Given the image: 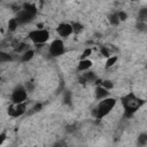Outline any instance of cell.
Returning <instances> with one entry per match:
<instances>
[{
    "mask_svg": "<svg viewBox=\"0 0 147 147\" xmlns=\"http://www.w3.org/2000/svg\"><path fill=\"white\" fill-rule=\"evenodd\" d=\"M71 26H72V32H75V33H79L83 30V25L80 23H78V22L71 23Z\"/></svg>",
    "mask_w": 147,
    "mask_h": 147,
    "instance_id": "d6986e66",
    "label": "cell"
},
{
    "mask_svg": "<svg viewBox=\"0 0 147 147\" xmlns=\"http://www.w3.org/2000/svg\"><path fill=\"white\" fill-rule=\"evenodd\" d=\"M100 85H101V86H103V87H105L106 90H108V91H109V90H111V88H113V86H114V85H113V83H111L110 80H102Z\"/></svg>",
    "mask_w": 147,
    "mask_h": 147,
    "instance_id": "7402d4cb",
    "label": "cell"
},
{
    "mask_svg": "<svg viewBox=\"0 0 147 147\" xmlns=\"http://www.w3.org/2000/svg\"><path fill=\"white\" fill-rule=\"evenodd\" d=\"M36 15H33V14H31V13H29L28 10H25V9H21V10H18V13H17V15H16V21L18 22V24L21 25V24H26V23H29V22H31L32 21V18L34 17Z\"/></svg>",
    "mask_w": 147,
    "mask_h": 147,
    "instance_id": "52a82bcc",
    "label": "cell"
},
{
    "mask_svg": "<svg viewBox=\"0 0 147 147\" xmlns=\"http://www.w3.org/2000/svg\"><path fill=\"white\" fill-rule=\"evenodd\" d=\"M48 38H49V32L46 29H36L29 32V39L36 45H41L46 42Z\"/></svg>",
    "mask_w": 147,
    "mask_h": 147,
    "instance_id": "3957f363",
    "label": "cell"
},
{
    "mask_svg": "<svg viewBox=\"0 0 147 147\" xmlns=\"http://www.w3.org/2000/svg\"><path fill=\"white\" fill-rule=\"evenodd\" d=\"M0 1H2V0H0Z\"/></svg>",
    "mask_w": 147,
    "mask_h": 147,
    "instance_id": "f546056e",
    "label": "cell"
},
{
    "mask_svg": "<svg viewBox=\"0 0 147 147\" xmlns=\"http://www.w3.org/2000/svg\"><path fill=\"white\" fill-rule=\"evenodd\" d=\"M116 14H117V17H118L119 21H125V20L127 18V14H126L125 11H122V10H121V11H117Z\"/></svg>",
    "mask_w": 147,
    "mask_h": 147,
    "instance_id": "cb8c5ba5",
    "label": "cell"
},
{
    "mask_svg": "<svg viewBox=\"0 0 147 147\" xmlns=\"http://www.w3.org/2000/svg\"><path fill=\"white\" fill-rule=\"evenodd\" d=\"M108 95H109L108 90H106V88H105L103 86H101V85H98V86H96V88H95V96H96L98 100L105 99V98H107Z\"/></svg>",
    "mask_w": 147,
    "mask_h": 147,
    "instance_id": "8fae6325",
    "label": "cell"
},
{
    "mask_svg": "<svg viewBox=\"0 0 147 147\" xmlns=\"http://www.w3.org/2000/svg\"><path fill=\"white\" fill-rule=\"evenodd\" d=\"M139 22H146V18H147V9L146 8H141L139 10Z\"/></svg>",
    "mask_w": 147,
    "mask_h": 147,
    "instance_id": "ac0fdd59",
    "label": "cell"
},
{
    "mask_svg": "<svg viewBox=\"0 0 147 147\" xmlns=\"http://www.w3.org/2000/svg\"><path fill=\"white\" fill-rule=\"evenodd\" d=\"M115 105H116V100L114 98L107 96L105 99H101V101L99 102V105L96 106V108L94 110L95 111V117L99 118V119L106 117L114 109Z\"/></svg>",
    "mask_w": 147,
    "mask_h": 147,
    "instance_id": "7a4b0ae2",
    "label": "cell"
},
{
    "mask_svg": "<svg viewBox=\"0 0 147 147\" xmlns=\"http://www.w3.org/2000/svg\"><path fill=\"white\" fill-rule=\"evenodd\" d=\"M138 29L141 30V31H145L146 30V22H139L138 23Z\"/></svg>",
    "mask_w": 147,
    "mask_h": 147,
    "instance_id": "484cf974",
    "label": "cell"
},
{
    "mask_svg": "<svg viewBox=\"0 0 147 147\" xmlns=\"http://www.w3.org/2000/svg\"><path fill=\"white\" fill-rule=\"evenodd\" d=\"M18 25H20V24H18V22L16 21L15 17L10 18V20L8 21V25H7V26H8V31H9V32H14V31L18 28Z\"/></svg>",
    "mask_w": 147,
    "mask_h": 147,
    "instance_id": "4fadbf2b",
    "label": "cell"
},
{
    "mask_svg": "<svg viewBox=\"0 0 147 147\" xmlns=\"http://www.w3.org/2000/svg\"><path fill=\"white\" fill-rule=\"evenodd\" d=\"M33 56H34V51H32V49H26L24 53H22L21 60H22V62H28V61H30Z\"/></svg>",
    "mask_w": 147,
    "mask_h": 147,
    "instance_id": "7c38bea8",
    "label": "cell"
},
{
    "mask_svg": "<svg viewBox=\"0 0 147 147\" xmlns=\"http://www.w3.org/2000/svg\"><path fill=\"white\" fill-rule=\"evenodd\" d=\"M56 32H57L59 36H61L63 38L69 37L72 33V26H71L70 23H61L56 28Z\"/></svg>",
    "mask_w": 147,
    "mask_h": 147,
    "instance_id": "ba28073f",
    "label": "cell"
},
{
    "mask_svg": "<svg viewBox=\"0 0 147 147\" xmlns=\"http://www.w3.org/2000/svg\"><path fill=\"white\" fill-rule=\"evenodd\" d=\"M1 80H2V79H1V77H0V83H1Z\"/></svg>",
    "mask_w": 147,
    "mask_h": 147,
    "instance_id": "83f0119b",
    "label": "cell"
},
{
    "mask_svg": "<svg viewBox=\"0 0 147 147\" xmlns=\"http://www.w3.org/2000/svg\"><path fill=\"white\" fill-rule=\"evenodd\" d=\"M138 144L141 146H145L147 144V134L146 133H141L138 138Z\"/></svg>",
    "mask_w": 147,
    "mask_h": 147,
    "instance_id": "44dd1931",
    "label": "cell"
},
{
    "mask_svg": "<svg viewBox=\"0 0 147 147\" xmlns=\"http://www.w3.org/2000/svg\"><path fill=\"white\" fill-rule=\"evenodd\" d=\"M26 111V105L25 102L21 103H13L11 106L8 107V115L11 117H18L22 116Z\"/></svg>",
    "mask_w": 147,
    "mask_h": 147,
    "instance_id": "8992f818",
    "label": "cell"
},
{
    "mask_svg": "<svg viewBox=\"0 0 147 147\" xmlns=\"http://www.w3.org/2000/svg\"><path fill=\"white\" fill-rule=\"evenodd\" d=\"M48 52L52 56H60L62 54H64L65 52V48H64V44L62 40L60 39H55L52 41V44L49 45V48H48Z\"/></svg>",
    "mask_w": 147,
    "mask_h": 147,
    "instance_id": "5b68a950",
    "label": "cell"
},
{
    "mask_svg": "<svg viewBox=\"0 0 147 147\" xmlns=\"http://www.w3.org/2000/svg\"><path fill=\"white\" fill-rule=\"evenodd\" d=\"M134 1H139V0H134Z\"/></svg>",
    "mask_w": 147,
    "mask_h": 147,
    "instance_id": "f1b7e54d",
    "label": "cell"
},
{
    "mask_svg": "<svg viewBox=\"0 0 147 147\" xmlns=\"http://www.w3.org/2000/svg\"><path fill=\"white\" fill-rule=\"evenodd\" d=\"M92 64H93V62H92L91 60L84 59V60H80V61H79V63H78V65H77V69H78V71L83 72V71L88 70V69L92 67Z\"/></svg>",
    "mask_w": 147,
    "mask_h": 147,
    "instance_id": "30bf717a",
    "label": "cell"
},
{
    "mask_svg": "<svg viewBox=\"0 0 147 147\" xmlns=\"http://www.w3.org/2000/svg\"><path fill=\"white\" fill-rule=\"evenodd\" d=\"M122 101H123V106H124L126 117H131L133 115V113L136 110H138V108L144 103V101L138 99L133 93H129L127 95H125L122 99Z\"/></svg>",
    "mask_w": 147,
    "mask_h": 147,
    "instance_id": "6da1fadb",
    "label": "cell"
},
{
    "mask_svg": "<svg viewBox=\"0 0 147 147\" xmlns=\"http://www.w3.org/2000/svg\"><path fill=\"white\" fill-rule=\"evenodd\" d=\"M6 138H7L6 132H1V133H0V145H2V144H3V141L6 140Z\"/></svg>",
    "mask_w": 147,
    "mask_h": 147,
    "instance_id": "4316f807",
    "label": "cell"
},
{
    "mask_svg": "<svg viewBox=\"0 0 147 147\" xmlns=\"http://www.w3.org/2000/svg\"><path fill=\"white\" fill-rule=\"evenodd\" d=\"M100 51H101V54H102L105 57H109V56H110V52H109L106 47H101Z\"/></svg>",
    "mask_w": 147,
    "mask_h": 147,
    "instance_id": "d4e9b609",
    "label": "cell"
},
{
    "mask_svg": "<svg viewBox=\"0 0 147 147\" xmlns=\"http://www.w3.org/2000/svg\"><path fill=\"white\" fill-rule=\"evenodd\" d=\"M23 9H25V10H28L29 13H31V14H33V15H36L37 14V7L33 5V3H24L23 5Z\"/></svg>",
    "mask_w": 147,
    "mask_h": 147,
    "instance_id": "5bb4252c",
    "label": "cell"
},
{
    "mask_svg": "<svg viewBox=\"0 0 147 147\" xmlns=\"http://www.w3.org/2000/svg\"><path fill=\"white\" fill-rule=\"evenodd\" d=\"M96 79H98V78H96L95 74H94V72H91V71H88V70L83 71V75H82V77H80V82H82V83H94Z\"/></svg>",
    "mask_w": 147,
    "mask_h": 147,
    "instance_id": "9c48e42d",
    "label": "cell"
},
{
    "mask_svg": "<svg viewBox=\"0 0 147 147\" xmlns=\"http://www.w3.org/2000/svg\"><path fill=\"white\" fill-rule=\"evenodd\" d=\"M117 62V56H109V57H107V61H106V69H109V68H111L115 63Z\"/></svg>",
    "mask_w": 147,
    "mask_h": 147,
    "instance_id": "9a60e30c",
    "label": "cell"
},
{
    "mask_svg": "<svg viewBox=\"0 0 147 147\" xmlns=\"http://www.w3.org/2000/svg\"><path fill=\"white\" fill-rule=\"evenodd\" d=\"M92 54V49L91 48H85L82 53V56H80V60H84V59H87L90 55Z\"/></svg>",
    "mask_w": 147,
    "mask_h": 147,
    "instance_id": "603a6c76",
    "label": "cell"
},
{
    "mask_svg": "<svg viewBox=\"0 0 147 147\" xmlns=\"http://www.w3.org/2000/svg\"><path fill=\"white\" fill-rule=\"evenodd\" d=\"M11 60H13V57H11V55L9 53L0 51V62H9Z\"/></svg>",
    "mask_w": 147,
    "mask_h": 147,
    "instance_id": "e0dca14e",
    "label": "cell"
},
{
    "mask_svg": "<svg viewBox=\"0 0 147 147\" xmlns=\"http://www.w3.org/2000/svg\"><path fill=\"white\" fill-rule=\"evenodd\" d=\"M15 49H16V52H18V53H24L26 49H29V45L25 44V42H18V44L16 45Z\"/></svg>",
    "mask_w": 147,
    "mask_h": 147,
    "instance_id": "2e32d148",
    "label": "cell"
},
{
    "mask_svg": "<svg viewBox=\"0 0 147 147\" xmlns=\"http://www.w3.org/2000/svg\"><path fill=\"white\" fill-rule=\"evenodd\" d=\"M28 98V91L24 86H17L11 92V101L13 103H21L25 102Z\"/></svg>",
    "mask_w": 147,
    "mask_h": 147,
    "instance_id": "277c9868",
    "label": "cell"
},
{
    "mask_svg": "<svg viewBox=\"0 0 147 147\" xmlns=\"http://www.w3.org/2000/svg\"><path fill=\"white\" fill-rule=\"evenodd\" d=\"M109 22H110V24H113V25H118L121 21L118 20L117 14H116V13H114V14H111V15L109 16Z\"/></svg>",
    "mask_w": 147,
    "mask_h": 147,
    "instance_id": "ffe728a7",
    "label": "cell"
}]
</instances>
